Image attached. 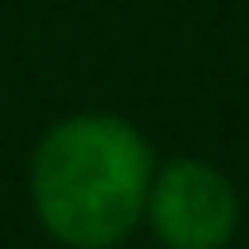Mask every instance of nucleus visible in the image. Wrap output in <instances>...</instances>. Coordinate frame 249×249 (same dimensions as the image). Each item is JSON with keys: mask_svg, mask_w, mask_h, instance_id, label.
Segmentation results:
<instances>
[{"mask_svg": "<svg viewBox=\"0 0 249 249\" xmlns=\"http://www.w3.org/2000/svg\"><path fill=\"white\" fill-rule=\"evenodd\" d=\"M157 152L122 112H69L30 152L25 191L39 230L64 249H122L142 230Z\"/></svg>", "mask_w": 249, "mask_h": 249, "instance_id": "obj_1", "label": "nucleus"}, {"mask_svg": "<svg viewBox=\"0 0 249 249\" xmlns=\"http://www.w3.org/2000/svg\"><path fill=\"white\" fill-rule=\"evenodd\" d=\"M239 191L205 157H166L152 171L142 225L161 249H230L239 234Z\"/></svg>", "mask_w": 249, "mask_h": 249, "instance_id": "obj_2", "label": "nucleus"}]
</instances>
